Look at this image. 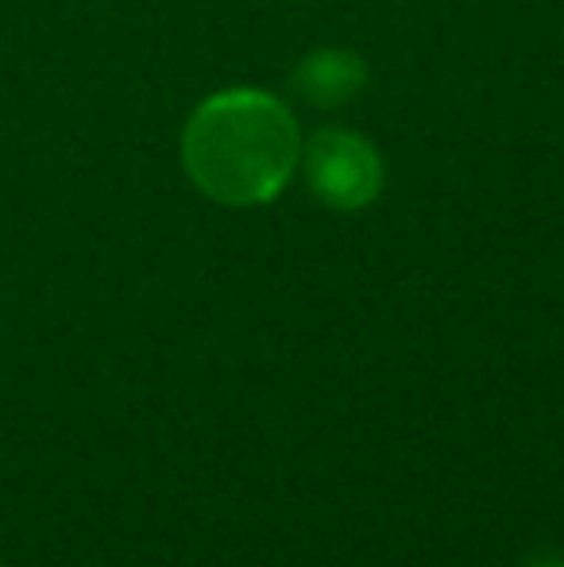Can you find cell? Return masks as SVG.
I'll use <instances>...</instances> for the list:
<instances>
[{"mask_svg":"<svg viewBox=\"0 0 564 567\" xmlns=\"http://www.w3.org/2000/svg\"><path fill=\"white\" fill-rule=\"evenodd\" d=\"M182 163L189 182L213 202L264 205L279 197L298 163V127L271 93H217L189 116Z\"/></svg>","mask_w":564,"mask_h":567,"instance_id":"cell-1","label":"cell"},{"mask_svg":"<svg viewBox=\"0 0 564 567\" xmlns=\"http://www.w3.org/2000/svg\"><path fill=\"white\" fill-rule=\"evenodd\" d=\"M306 178L309 189L332 209H363L383 189V163L368 140L340 127H325L306 143Z\"/></svg>","mask_w":564,"mask_h":567,"instance_id":"cell-2","label":"cell"},{"mask_svg":"<svg viewBox=\"0 0 564 567\" xmlns=\"http://www.w3.org/2000/svg\"><path fill=\"white\" fill-rule=\"evenodd\" d=\"M368 74H363V62L348 51H317L294 74V90L309 101V105L337 109L348 105L356 93L363 90Z\"/></svg>","mask_w":564,"mask_h":567,"instance_id":"cell-3","label":"cell"},{"mask_svg":"<svg viewBox=\"0 0 564 567\" xmlns=\"http://www.w3.org/2000/svg\"><path fill=\"white\" fill-rule=\"evenodd\" d=\"M526 567H564V560L557 553H542V556H530Z\"/></svg>","mask_w":564,"mask_h":567,"instance_id":"cell-4","label":"cell"}]
</instances>
